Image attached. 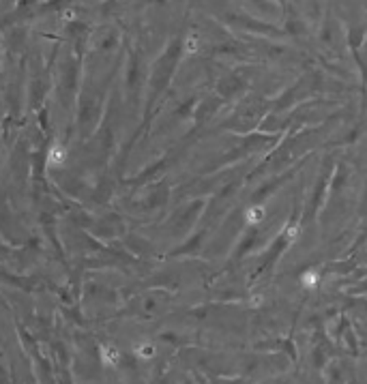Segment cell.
Returning <instances> with one entry per match:
<instances>
[{"label": "cell", "instance_id": "3957f363", "mask_svg": "<svg viewBox=\"0 0 367 384\" xmlns=\"http://www.w3.org/2000/svg\"><path fill=\"white\" fill-rule=\"evenodd\" d=\"M301 283L305 290H314V287H318V283H320V273L314 268H307L305 273L301 275Z\"/></svg>", "mask_w": 367, "mask_h": 384}, {"label": "cell", "instance_id": "277c9868", "mask_svg": "<svg viewBox=\"0 0 367 384\" xmlns=\"http://www.w3.org/2000/svg\"><path fill=\"white\" fill-rule=\"evenodd\" d=\"M118 350L114 348V346H103L101 348V361H103V365H110V367H114L116 363H118Z\"/></svg>", "mask_w": 367, "mask_h": 384}, {"label": "cell", "instance_id": "7a4b0ae2", "mask_svg": "<svg viewBox=\"0 0 367 384\" xmlns=\"http://www.w3.org/2000/svg\"><path fill=\"white\" fill-rule=\"evenodd\" d=\"M264 206H251V209H247L245 211V221H247V226H258V223L264 219Z\"/></svg>", "mask_w": 367, "mask_h": 384}, {"label": "cell", "instance_id": "6da1fadb", "mask_svg": "<svg viewBox=\"0 0 367 384\" xmlns=\"http://www.w3.org/2000/svg\"><path fill=\"white\" fill-rule=\"evenodd\" d=\"M67 157H69L67 148L62 146V144H54V146L50 148V155H47V165L50 167H62L65 161H67Z\"/></svg>", "mask_w": 367, "mask_h": 384}, {"label": "cell", "instance_id": "5b68a950", "mask_svg": "<svg viewBox=\"0 0 367 384\" xmlns=\"http://www.w3.org/2000/svg\"><path fill=\"white\" fill-rule=\"evenodd\" d=\"M135 352H140V354H144V358H148V354H153L155 350H153V346H144V348H140V350L135 348Z\"/></svg>", "mask_w": 367, "mask_h": 384}]
</instances>
